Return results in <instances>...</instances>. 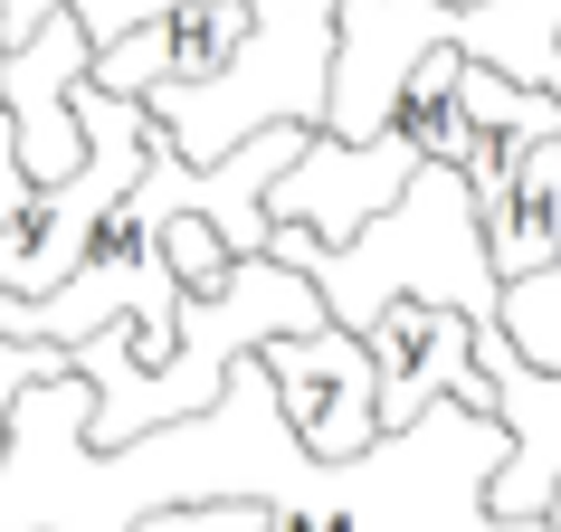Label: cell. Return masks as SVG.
<instances>
[{"label": "cell", "mask_w": 561, "mask_h": 532, "mask_svg": "<svg viewBox=\"0 0 561 532\" xmlns=\"http://www.w3.org/2000/svg\"><path fill=\"white\" fill-rule=\"evenodd\" d=\"M381 124L419 152V162H457V172H467L476 124L457 115V48H447V38H428V48H419V58L400 67V86H390Z\"/></svg>", "instance_id": "ba28073f"}, {"label": "cell", "mask_w": 561, "mask_h": 532, "mask_svg": "<svg viewBox=\"0 0 561 532\" xmlns=\"http://www.w3.org/2000/svg\"><path fill=\"white\" fill-rule=\"evenodd\" d=\"M87 58H95V30H87L77 0L38 10L30 30L0 48V124H10L20 181H67L87 162V134H77V105H67V86L87 77Z\"/></svg>", "instance_id": "3957f363"}, {"label": "cell", "mask_w": 561, "mask_h": 532, "mask_svg": "<svg viewBox=\"0 0 561 532\" xmlns=\"http://www.w3.org/2000/svg\"><path fill=\"white\" fill-rule=\"evenodd\" d=\"M152 229V247H162V266H172V286L181 296H209V286H229V238H219V219H209V209H181V200H162L144 219Z\"/></svg>", "instance_id": "8fae6325"}, {"label": "cell", "mask_w": 561, "mask_h": 532, "mask_svg": "<svg viewBox=\"0 0 561 532\" xmlns=\"http://www.w3.org/2000/svg\"><path fill=\"white\" fill-rule=\"evenodd\" d=\"M495 324H504V352H514V361L561 371V257L504 276V286H495Z\"/></svg>", "instance_id": "30bf717a"}, {"label": "cell", "mask_w": 561, "mask_h": 532, "mask_svg": "<svg viewBox=\"0 0 561 532\" xmlns=\"http://www.w3.org/2000/svg\"><path fill=\"white\" fill-rule=\"evenodd\" d=\"M476 229H485L495 286L542 266V257H561V134H524L504 152V181H495V200L476 209Z\"/></svg>", "instance_id": "52a82bcc"}, {"label": "cell", "mask_w": 561, "mask_h": 532, "mask_svg": "<svg viewBox=\"0 0 561 532\" xmlns=\"http://www.w3.org/2000/svg\"><path fill=\"white\" fill-rule=\"evenodd\" d=\"M266 504L248 495H219V504H152V513H134L124 532H257Z\"/></svg>", "instance_id": "7c38bea8"}, {"label": "cell", "mask_w": 561, "mask_h": 532, "mask_svg": "<svg viewBox=\"0 0 561 532\" xmlns=\"http://www.w3.org/2000/svg\"><path fill=\"white\" fill-rule=\"evenodd\" d=\"M266 257H286L324 296V314L353 324V333L390 296H438L467 324H495V266H485V229H476V200H467L457 162H419L343 247H324L305 229H266Z\"/></svg>", "instance_id": "6da1fadb"}, {"label": "cell", "mask_w": 561, "mask_h": 532, "mask_svg": "<svg viewBox=\"0 0 561 532\" xmlns=\"http://www.w3.org/2000/svg\"><path fill=\"white\" fill-rule=\"evenodd\" d=\"M362 352H371V418L381 428H410L428 400H457V409L495 418V381L476 371L467 352V314L438 296H390L371 324H362Z\"/></svg>", "instance_id": "277c9868"}, {"label": "cell", "mask_w": 561, "mask_h": 532, "mask_svg": "<svg viewBox=\"0 0 561 532\" xmlns=\"http://www.w3.org/2000/svg\"><path fill=\"white\" fill-rule=\"evenodd\" d=\"M0 10H10V0H0Z\"/></svg>", "instance_id": "4fadbf2b"}, {"label": "cell", "mask_w": 561, "mask_h": 532, "mask_svg": "<svg viewBox=\"0 0 561 532\" xmlns=\"http://www.w3.org/2000/svg\"><path fill=\"white\" fill-rule=\"evenodd\" d=\"M248 30V0H162L152 20H134L124 38H95L87 77L115 95H152V86H191V77H219V58Z\"/></svg>", "instance_id": "5b68a950"}, {"label": "cell", "mask_w": 561, "mask_h": 532, "mask_svg": "<svg viewBox=\"0 0 561 532\" xmlns=\"http://www.w3.org/2000/svg\"><path fill=\"white\" fill-rule=\"evenodd\" d=\"M457 115L476 134H514L524 143V134H561V95H542V86H524V77H504V67L457 48Z\"/></svg>", "instance_id": "9c48e42d"}, {"label": "cell", "mask_w": 561, "mask_h": 532, "mask_svg": "<svg viewBox=\"0 0 561 532\" xmlns=\"http://www.w3.org/2000/svg\"><path fill=\"white\" fill-rule=\"evenodd\" d=\"M276 390V418H286V438L314 456V466H343L362 447L381 438V418H371V352H362L353 324H305V333H266L257 352H248Z\"/></svg>", "instance_id": "7a4b0ae2"}, {"label": "cell", "mask_w": 561, "mask_h": 532, "mask_svg": "<svg viewBox=\"0 0 561 532\" xmlns=\"http://www.w3.org/2000/svg\"><path fill=\"white\" fill-rule=\"evenodd\" d=\"M485 381H495V418H504V466L485 475V513L533 523L561 475V371H533V361L495 352Z\"/></svg>", "instance_id": "8992f818"}]
</instances>
